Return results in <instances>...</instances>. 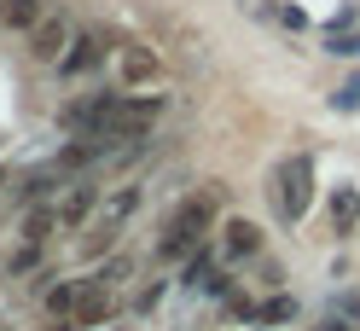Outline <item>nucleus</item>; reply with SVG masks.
I'll return each mask as SVG.
<instances>
[{"label": "nucleus", "mask_w": 360, "mask_h": 331, "mask_svg": "<svg viewBox=\"0 0 360 331\" xmlns=\"http://www.w3.org/2000/svg\"><path fill=\"white\" fill-rule=\"evenodd\" d=\"M210 227H215V192H192L186 204L169 215L163 238H157V261L174 268V261H186L192 250H204L210 245Z\"/></svg>", "instance_id": "1"}, {"label": "nucleus", "mask_w": 360, "mask_h": 331, "mask_svg": "<svg viewBox=\"0 0 360 331\" xmlns=\"http://www.w3.org/2000/svg\"><path fill=\"white\" fill-rule=\"evenodd\" d=\"M274 209H279V221H297L314 209V163L302 157H279V169H274Z\"/></svg>", "instance_id": "2"}, {"label": "nucleus", "mask_w": 360, "mask_h": 331, "mask_svg": "<svg viewBox=\"0 0 360 331\" xmlns=\"http://www.w3.org/2000/svg\"><path fill=\"white\" fill-rule=\"evenodd\" d=\"M169 110L163 93H117V105H110V122H105V140H146L151 122Z\"/></svg>", "instance_id": "3"}, {"label": "nucleus", "mask_w": 360, "mask_h": 331, "mask_svg": "<svg viewBox=\"0 0 360 331\" xmlns=\"http://www.w3.org/2000/svg\"><path fill=\"white\" fill-rule=\"evenodd\" d=\"M151 82H163V58L146 41H117V87L122 93H146Z\"/></svg>", "instance_id": "4"}, {"label": "nucleus", "mask_w": 360, "mask_h": 331, "mask_svg": "<svg viewBox=\"0 0 360 331\" xmlns=\"http://www.w3.org/2000/svg\"><path fill=\"white\" fill-rule=\"evenodd\" d=\"M105 58H117V41H110L105 30H76L70 53L58 58V76H64V82H82V76H94Z\"/></svg>", "instance_id": "5"}, {"label": "nucleus", "mask_w": 360, "mask_h": 331, "mask_svg": "<svg viewBox=\"0 0 360 331\" xmlns=\"http://www.w3.org/2000/svg\"><path fill=\"white\" fill-rule=\"evenodd\" d=\"M70 41H76V24H70L64 12H47V18L30 30V58H35V64H58L64 53H70Z\"/></svg>", "instance_id": "6"}, {"label": "nucleus", "mask_w": 360, "mask_h": 331, "mask_svg": "<svg viewBox=\"0 0 360 331\" xmlns=\"http://www.w3.org/2000/svg\"><path fill=\"white\" fill-rule=\"evenodd\" d=\"M94 302H105V291H99L94 273H87V279H64V285L47 291V314H53V320H76V314H87Z\"/></svg>", "instance_id": "7"}, {"label": "nucleus", "mask_w": 360, "mask_h": 331, "mask_svg": "<svg viewBox=\"0 0 360 331\" xmlns=\"http://www.w3.org/2000/svg\"><path fill=\"white\" fill-rule=\"evenodd\" d=\"M215 256L221 261H250V256H262V227L250 215H227L221 221V238H215Z\"/></svg>", "instance_id": "8"}, {"label": "nucleus", "mask_w": 360, "mask_h": 331, "mask_svg": "<svg viewBox=\"0 0 360 331\" xmlns=\"http://www.w3.org/2000/svg\"><path fill=\"white\" fill-rule=\"evenodd\" d=\"M117 93H122V87H117ZM117 93H87V99H76V105H64L58 122L70 128V134H99V140H105V122H110Z\"/></svg>", "instance_id": "9"}, {"label": "nucleus", "mask_w": 360, "mask_h": 331, "mask_svg": "<svg viewBox=\"0 0 360 331\" xmlns=\"http://www.w3.org/2000/svg\"><path fill=\"white\" fill-rule=\"evenodd\" d=\"M99 209V186L94 181H76L70 192H58V204H53V215H58V227H87V215Z\"/></svg>", "instance_id": "10"}, {"label": "nucleus", "mask_w": 360, "mask_h": 331, "mask_svg": "<svg viewBox=\"0 0 360 331\" xmlns=\"http://www.w3.org/2000/svg\"><path fill=\"white\" fill-rule=\"evenodd\" d=\"M41 18H47V0H0V24L18 35H30Z\"/></svg>", "instance_id": "11"}, {"label": "nucleus", "mask_w": 360, "mask_h": 331, "mask_svg": "<svg viewBox=\"0 0 360 331\" xmlns=\"http://www.w3.org/2000/svg\"><path fill=\"white\" fill-rule=\"evenodd\" d=\"M58 181H70V169H64V163H41V169L24 174V197H30V204H47V197L58 192Z\"/></svg>", "instance_id": "12"}, {"label": "nucleus", "mask_w": 360, "mask_h": 331, "mask_svg": "<svg viewBox=\"0 0 360 331\" xmlns=\"http://www.w3.org/2000/svg\"><path fill=\"white\" fill-rule=\"evenodd\" d=\"M354 227H360V192L337 186L331 192V233H354Z\"/></svg>", "instance_id": "13"}, {"label": "nucleus", "mask_w": 360, "mask_h": 331, "mask_svg": "<svg viewBox=\"0 0 360 331\" xmlns=\"http://www.w3.org/2000/svg\"><path fill=\"white\" fill-rule=\"evenodd\" d=\"M140 204H146V186H140V181H128L122 192H110V197H105V221H117V227H122V221L140 209Z\"/></svg>", "instance_id": "14"}, {"label": "nucleus", "mask_w": 360, "mask_h": 331, "mask_svg": "<svg viewBox=\"0 0 360 331\" xmlns=\"http://www.w3.org/2000/svg\"><path fill=\"white\" fill-rule=\"evenodd\" d=\"M94 279H99V291H105V297H110V291H122V285L134 279V256L122 250V256H110V261H99V273H94Z\"/></svg>", "instance_id": "15"}, {"label": "nucleus", "mask_w": 360, "mask_h": 331, "mask_svg": "<svg viewBox=\"0 0 360 331\" xmlns=\"http://www.w3.org/2000/svg\"><path fill=\"white\" fill-rule=\"evenodd\" d=\"M41 256H47V245H30V238H24V245L12 250V261H6V273H12V279H24V273H35V268H41Z\"/></svg>", "instance_id": "16"}, {"label": "nucleus", "mask_w": 360, "mask_h": 331, "mask_svg": "<svg viewBox=\"0 0 360 331\" xmlns=\"http://www.w3.org/2000/svg\"><path fill=\"white\" fill-rule=\"evenodd\" d=\"M290 314H297V302H290V297H267V302L256 308V320H267V325H279V320H290Z\"/></svg>", "instance_id": "17"}, {"label": "nucleus", "mask_w": 360, "mask_h": 331, "mask_svg": "<svg viewBox=\"0 0 360 331\" xmlns=\"http://www.w3.org/2000/svg\"><path fill=\"white\" fill-rule=\"evenodd\" d=\"M331 105H337V110H354V105H360V76L337 87V99H331Z\"/></svg>", "instance_id": "18"}, {"label": "nucleus", "mask_w": 360, "mask_h": 331, "mask_svg": "<svg viewBox=\"0 0 360 331\" xmlns=\"http://www.w3.org/2000/svg\"><path fill=\"white\" fill-rule=\"evenodd\" d=\"M0 186H6V163H0Z\"/></svg>", "instance_id": "19"}]
</instances>
